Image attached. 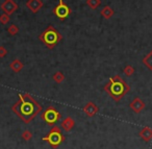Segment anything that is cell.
Listing matches in <instances>:
<instances>
[{"mask_svg": "<svg viewBox=\"0 0 152 149\" xmlns=\"http://www.w3.org/2000/svg\"><path fill=\"white\" fill-rule=\"evenodd\" d=\"M52 13L61 21L66 20L72 13V10L64 0H58V4L52 10Z\"/></svg>", "mask_w": 152, "mask_h": 149, "instance_id": "8992f818", "label": "cell"}, {"mask_svg": "<svg viewBox=\"0 0 152 149\" xmlns=\"http://www.w3.org/2000/svg\"><path fill=\"white\" fill-rule=\"evenodd\" d=\"M61 130L63 129L61 128V126L53 125L48 134L43 138V141L48 143L52 148H57L65 141V136H64Z\"/></svg>", "mask_w": 152, "mask_h": 149, "instance_id": "277c9868", "label": "cell"}, {"mask_svg": "<svg viewBox=\"0 0 152 149\" xmlns=\"http://www.w3.org/2000/svg\"><path fill=\"white\" fill-rule=\"evenodd\" d=\"M39 40L49 49H53L61 40H63V37H61V32L52 25H49L42 34L39 36Z\"/></svg>", "mask_w": 152, "mask_h": 149, "instance_id": "3957f363", "label": "cell"}, {"mask_svg": "<svg viewBox=\"0 0 152 149\" xmlns=\"http://www.w3.org/2000/svg\"><path fill=\"white\" fill-rule=\"evenodd\" d=\"M0 9L2 10L3 13L7 14V15H12L19 9V5L14 0H4L0 5Z\"/></svg>", "mask_w": 152, "mask_h": 149, "instance_id": "52a82bcc", "label": "cell"}, {"mask_svg": "<svg viewBox=\"0 0 152 149\" xmlns=\"http://www.w3.org/2000/svg\"><path fill=\"white\" fill-rule=\"evenodd\" d=\"M52 79L56 84H61L65 80V75H64V73L61 71H57L52 75Z\"/></svg>", "mask_w": 152, "mask_h": 149, "instance_id": "2e32d148", "label": "cell"}, {"mask_svg": "<svg viewBox=\"0 0 152 149\" xmlns=\"http://www.w3.org/2000/svg\"><path fill=\"white\" fill-rule=\"evenodd\" d=\"M42 109V105L28 93L18 95L17 102L12 106L13 113L26 124L30 123L41 113Z\"/></svg>", "mask_w": 152, "mask_h": 149, "instance_id": "6da1fadb", "label": "cell"}, {"mask_svg": "<svg viewBox=\"0 0 152 149\" xmlns=\"http://www.w3.org/2000/svg\"><path fill=\"white\" fill-rule=\"evenodd\" d=\"M100 15H101L104 19H110V18L115 15V12L110 5H105V7L100 11Z\"/></svg>", "mask_w": 152, "mask_h": 149, "instance_id": "5bb4252c", "label": "cell"}, {"mask_svg": "<svg viewBox=\"0 0 152 149\" xmlns=\"http://www.w3.org/2000/svg\"><path fill=\"white\" fill-rule=\"evenodd\" d=\"M143 64L145 65V67H147V69H149L150 71H152V50L148 53L147 55H145L143 59Z\"/></svg>", "mask_w": 152, "mask_h": 149, "instance_id": "9a60e30c", "label": "cell"}, {"mask_svg": "<svg viewBox=\"0 0 152 149\" xmlns=\"http://www.w3.org/2000/svg\"><path fill=\"white\" fill-rule=\"evenodd\" d=\"M44 3L42 0H27L26 1V7L31 12L32 14H37L43 7Z\"/></svg>", "mask_w": 152, "mask_h": 149, "instance_id": "30bf717a", "label": "cell"}, {"mask_svg": "<svg viewBox=\"0 0 152 149\" xmlns=\"http://www.w3.org/2000/svg\"><path fill=\"white\" fill-rule=\"evenodd\" d=\"M74 126H75V121H74L72 117H66L61 123V128L63 130H65L66 132L71 131Z\"/></svg>", "mask_w": 152, "mask_h": 149, "instance_id": "8fae6325", "label": "cell"}, {"mask_svg": "<svg viewBox=\"0 0 152 149\" xmlns=\"http://www.w3.org/2000/svg\"><path fill=\"white\" fill-rule=\"evenodd\" d=\"M83 111L86 115L88 116L89 118H92L96 115V114L99 112V107L93 102V101H89L85 106L83 107Z\"/></svg>", "mask_w": 152, "mask_h": 149, "instance_id": "9c48e42d", "label": "cell"}, {"mask_svg": "<svg viewBox=\"0 0 152 149\" xmlns=\"http://www.w3.org/2000/svg\"><path fill=\"white\" fill-rule=\"evenodd\" d=\"M103 89L116 102H119L130 91L129 84L120 75L110 77L108 81L104 84Z\"/></svg>", "mask_w": 152, "mask_h": 149, "instance_id": "7a4b0ae2", "label": "cell"}, {"mask_svg": "<svg viewBox=\"0 0 152 149\" xmlns=\"http://www.w3.org/2000/svg\"><path fill=\"white\" fill-rule=\"evenodd\" d=\"M139 136L144 142L148 143L152 140V128L148 127V126H145L143 127L139 132Z\"/></svg>", "mask_w": 152, "mask_h": 149, "instance_id": "7c38bea8", "label": "cell"}, {"mask_svg": "<svg viewBox=\"0 0 152 149\" xmlns=\"http://www.w3.org/2000/svg\"><path fill=\"white\" fill-rule=\"evenodd\" d=\"M87 5L92 10H97L101 5V0H87Z\"/></svg>", "mask_w": 152, "mask_h": 149, "instance_id": "e0dca14e", "label": "cell"}, {"mask_svg": "<svg viewBox=\"0 0 152 149\" xmlns=\"http://www.w3.org/2000/svg\"><path fill=\"white\" fill-rule=\"evenodd\" d=\"M41 119L46 122L48 125L53 126L57 121L61 119V114L52 105H49L42 114H41Z\"/></svg>", "mask_w": 152, "mask_h": 149, "instance_id": "5b68a950", "label": "cell"}, {"mask_svg": "<svg viewBox=\"0 0 152 149\" xmlns=\"http://www.w3.org/2000/svg\"><path fill=\"white\" fill-rule=\"evenodd\" d=\"M21 138L23 139L25 142H29V141L32 139V132L30 131V130H28V129H25L23 132H22Z\"/></svg>", "mask_w": 152, "mask_h": 149, "instance_id": "ac0fdd59", "label": "cell"}, {"mask_svg": "<svg viewBox=\"0 0 152 149\" xmlns=\"http://www.w3.org/2000/svg\"><path fill=\"white\" fill-rule=\"evenodd\" d=\"M10 21H11L10 15H7V14H5V13H3V14H1V15H0V23L2 24V25L7 24Z\"/></svg>", "mask_w": 152, "mask_h": 149, "instance_id": "44dd1931", "label": "cell"}, {"mask_svg": "<svg viewBox=\"0 0 152 149\" xmlns=\"http://www.w3.org/2000/svg\"><path fill=\"white\" fill-rule=\"evenodd\" d=\"M23 67H24L23 63H22L19 59H14V61L10 64V68H11L12 71H13L14 73H19V72H21V70L23 69Z\"/></svg>", "mask_w": 152, "mask_h": 149, "instance_id": "4fadbf2b", "label": "cell"}, {"mask_svg": "<svg viewBox=\"0 0 152 149\" xmlns=\"http://www.w3.org/2000/svg\"><path fill=\"white\" fill-rule=\"evenodd\" d=\"M123 72L126 76H132L134 74V68L131 65H127L125 66V68L123 69Z\"/></svg>", "mask_w": 152, "mask_h": 149, "instance_id": "ffe728a7", "label": "cell"}, {"mask_svg": "<svg viewBox=\"0 0 152 149\" xmlns=\"http://www.w3.org/2000/svg\"><path fill=\"white\" fill-rule=\"evenodd\" d=\"M7 54V50L4 46H0V59H3Z\"/></svg>", "mask_w": 152, "mask_h": 149, "instance_id": "7402d4cb", "label": "cell"}, {"mask_svg": "<svg viewBox=\"0 0 152 149\" xmlns=\"http://www.w3.org/2000/svg\"><path fill=\"white\" fill-rule=\"evenodd\" d=\"M146 104L140 97H135L133 98V100L129 103V107L134 112L135 114H140L144 109H145Z\"/></svg>", "mask_w": 152, "mask_h": 149, "instance_id": "ba28073f", "label": "cell"}, {"mask_svg": "<svg viewBox=\"0 0 152 149\" xmlns=\"http://www.w3.org/2000/svg\"><path fill=\"white\" fill-rule=\"evenodd\" d=\"M19 27H18L16 24H11V25L9 26V28H7V32H9L11 36H16V34L19 32Z\"/></svg>", "mask_w": 152, "mask_h": 149, "instance_id": "d6986e66", "label": "cell"}]
</instances>
